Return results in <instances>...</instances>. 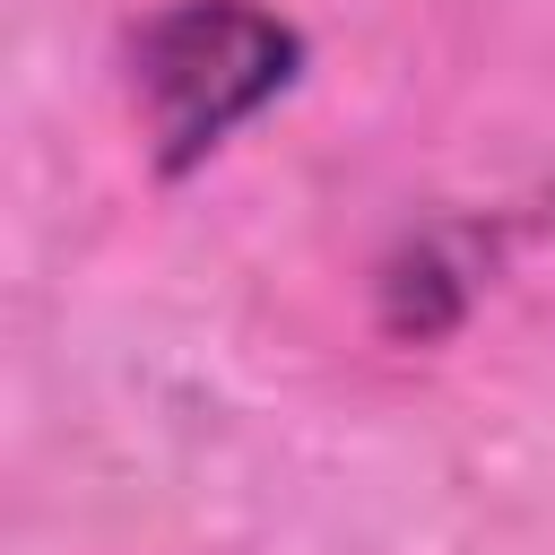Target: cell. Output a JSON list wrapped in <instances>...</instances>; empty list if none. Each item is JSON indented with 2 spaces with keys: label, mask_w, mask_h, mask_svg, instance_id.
Segmentation results:
<instances>
[{
  "label": "cell",
  "mask_w": 555,
  "mask_h": 555,
  "mask_svg": "<svg viewBox=\"0 0 555 555\" xmlns=\"http://www.w3.org/2000/svg\"><path fill=\"white\" fill-rule=\"evenodd\" d=\"M304 35L260 0H165L130 26V95L147 113L156 173L208 165L269 95L295 87Z\"/></svg>",
  "instance_id": "6da1fadb"
}]
</instances>
